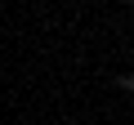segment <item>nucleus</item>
I'll return each mask as SVG.
<instances>
[{"label":"nucleus","mask_w":134,"mask_h":125,"mask_svg":"<svg viewBox=\"0 0 134 125\" xmlns=\"http://www.w3.org/2000/svg\"><path fill=\"white\" fill-rule=\"evenodd\" d=\"M125 89H130V94H134V76H125Z\"/></svg>","instance_id":"f257e3e1"}]
</instances>
